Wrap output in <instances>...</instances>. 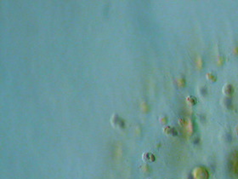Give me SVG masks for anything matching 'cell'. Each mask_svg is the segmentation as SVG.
Segmentation results:
<instances>
[{
  "label": "cell",
  "instance_id": "cell-1",
  "mask_svg": "<svg viewBox=\"0 0 238 179\" xmlns=\"http://www.w3.org/2000/svg\"><path fill=\"white\" fill-rule=\"evenodd\" d=\"M194 177L195 179H208V170L203 166L196 167L194 170Z\"/></svg>",
  "mask_w": 238,
  "mask_h": 179
},
{
  "label": "cell",
  "instance_id": "cell-2",
  "mask_svg": "<svg viewBox=\"0 0 238 179\" xmlns=\"http://www.w3.org/2000/svg\"><path fill=\"white\" fill-rule=\"evenodd\" d=\"M222 92L225 96L227 97H230L233 96L234 92H235V89L234 86L231 84H225V85L222 88Z\"/></svg>",
  "mask_w": 238,
  "mask_h": 179
},
{
  "label": "cell",
  "instance_id": "cell-3",
  "mask_svg": "<svg viewBox=\"0 0 238 179\" xmlns=\"http://www.w3.org/2000/svg\"><path fill=\"white\" fill-rule=\"evenodd\" d=\"M163 131L164 132L165 134L169 136H176L178 135L177 131L173 128V126H166L163 127Z\"/></svg>",
  "mask_w": 238,
  "mask_h": 179
},
{
  "label": "cell",
  "instance_id": "cell-4",
  "mask_svg": "<svg viewBox=\"0 0 238 179\" xmlns=\"http://www.w3.org/2000/svg\"><path fill=\"white\" fill-rule=\"evenodd\" d=\"M142 159L145 162H146V163H152V162H154L156 160L155 155L152 153H150V152H146V153H143Z\"/></svg>",
  "mask_w": 238,
  "mask_h": 179
},
{
  "label": "cell",
  "instance_id": "cell-5",
  "mask_svg": "<svg viewBox=\"0 0 238 179\" xmlns=\"http://www.w3.org/2000/svg\"><path fill=\"white\" fill-rule=\"evenodd\" d=\"M207 79L208 81H210L211 83H215L217 81V75L213 73V72H209L206 75Z\"/></svg>",
  "mask_w": 238,
  "mask_h": 179
},
{
  "label": "cell",
  "instance_id": "cell-6",
  "mask_svg": "<svg viewBox=\"0 0 238 179\" xmlns=\"http://www.w3.org/2000/svg\"><path fill=\"white\" fill-rule=\"evenodd\" d=\"M186 101L187 102L189 103L191 106H195L196 103H197V99L196 98L195 96H189L187 98H186Z\"/></svg>",
  "mask_w": 238,
  "mask_h": 179
},
{
  "label": "cell",
  "instance_id": "cell-7",
  "mask_svg": "<svg viewBox=\"0 0 238 179\" xmlns=\"http://www.w3.org/2000/svg\"><path fill=\"white\" fill-rule=\"evenodd\" d=\"M113 119H115V122H112L113 125H116V126H119L121 127V128L123 126V122H122V120L119 117H117V115L114 116Z\"/></svg>",
  "mask_w": 238,
  "mask_h": 179
},
{
  "label": "cell",
  "instance_id": "cell-8",
  "mask_svg": "<svg viewBox=\"0 0 238 179\" xmlns=\"http://www.w3.org/2000/svg\"><path fill=\"white\" fill-rule=\"evenodd\" d=\"M235 131H236V136H237L238 137V125L236 126V130H235Z\"/></svg>",
  "mask_w": 238,
  "mask_h": 179
}]
</instances>
